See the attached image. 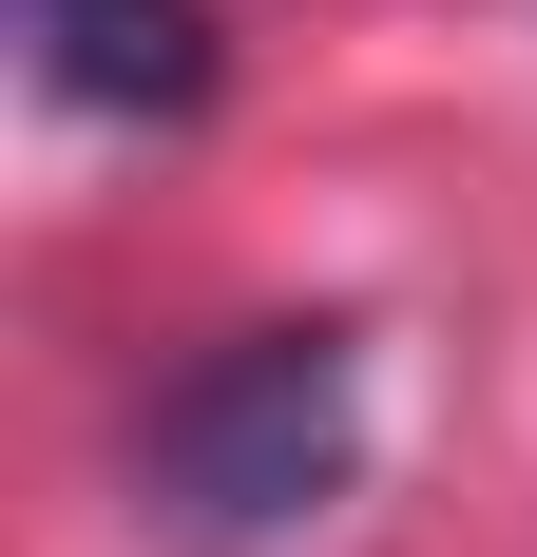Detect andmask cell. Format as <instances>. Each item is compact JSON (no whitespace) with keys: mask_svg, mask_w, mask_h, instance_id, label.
Returning <instances> with one entry per match:
<instances>
[{"mask_svg":"<svg viewBox=\"0 0 537 557\" xmlns=\"http://www.w3.org/2000/svg\"><path fill=\"white\" fill-rule=\"evenodd\" d=\"M20 77L58 115H115V135H173L212 115V0H20Z\"/></svg>","mask_w":537,"mask_h":557,"instance_id":"cell-2","label":"cell"},{"mask_svg":"<svg viewBox=\"0 0 537 557\" xmlns=\"http://www.w3.org/2000/svg\"><path fill=\"white\" fill-rule=\"evenodd\" d=\"M365 500V327H230L135 423V519L192 557H308Z\"/></svg>","mask_w":537,"mask_h":557,"instance_id":"cell-1","label":"cell"}]
</instances>
